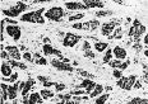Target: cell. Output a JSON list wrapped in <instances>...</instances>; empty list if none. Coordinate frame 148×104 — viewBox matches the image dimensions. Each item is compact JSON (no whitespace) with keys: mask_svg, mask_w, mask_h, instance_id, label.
<instances>
[{"mask_svg":"<svg viewBox=\"0 0 148 104\" xmlns=\"http://www.w3.org/2000/svg\"><path fill=\"white\" fill-rule=\"evenodd\" d=\"M119 24H120V19H114L107 23H103L102 27H101V34L105 36V37H109V36L112 34V32L116 29V27H119Z\"/></svg>","mask_w":148,"mask_h":104,"instance_id":"7","label":"cell"},{"mask_svg":"<svg viewBox=\"0 0 148 104\" xmlns=\"http://www.w3.org/2000/svg\"><path fill=\"white\" fill-rule=\"evenodd\" d=\"M105 90H106V91H111V90H112V88H111V86H105Z\"/></svg>","mask_w":148,"mask_h":104,"instance_id":"54","label":"cell"},{"mask_svg":"<svg viewBox=\"0 0 148 104\" xmlns=\"http://www.w3.org/2000/svg\"><path fill=\"white\" fill-rule=\"evenodd\" d=\"M66 88L65 84H63V82H56V85H55V90L58 91V93H60V91H63L64 89Z\"/></svg>","mask_w":148,"mask_h":104,"instance_id":"38","label":"cell"},{"mask_svg":"<svg viewBox=\"0 0 148 104\" xmlns=\"http://www.w3.org/2000/svg\"><path fill=\"white\" fill-rule=\"evenodd\" d=\"M109 65L112 67V69H118V70H124L126 69L129 65H130V60L128 59V61H120V60H111L109 62Z\"/></svg>","mask_w":148,"mask_h":104,"instance_id":"13","label":"cell"},{"mask_svg":"<svg viewBox=\"0 0 148 104\" xmlns=\"http://www.w3.org/2000/svg\"><path fill=\"white\" fill-rule=\"evenodd\" d=\"M112 53H114V56L116 57V60H124L126 59V50L125 48H123V47H119V46H116L115 48L112 50Z\"/></svg>","mask_w":148,"mask_h":104,"instance_id":"16","label":"cell"},{"mask_svg":"<svg viewBox=\"0 0 148 104\" xmlns=\"http://www.w3.org/2000/svg\"><path fill=\"white\" fill-rule=\"evenodd\" d=\"M51 65L54 66L55 69L60 70V71H68V72H73V71H74V66H73V65L64 62V61H61V60L54 59V60L51 61Z\"/></svg>","mask_w":148,"mask_h":104,"instance_id":"8","label":"cell"},{"mask_svg":"<svg viewBox=\"0 0 148 104\" xmlns=\"http://www.w3.org/2000/svg\"><path fill=\"white\" fill-rule=\"evenodd\" d=\"M5 51H7L8 53H9V56H10L12 60L19 61V60L23 57L22 55L19 53V48L15 47V46H7V47H5Z\"/></svg>","mask_w":148,"mask_h":104,"instance_id":"11","label":"cell"},{"mask_svg":"<svg viewBox=\"0 0 148 104\" xmlns=\"http://www.w3.org/2000/svg\"><path fill=\"white\" fill-rule=\"evenodd\" d=\"M8 86L5 82H1V104H5V100L9 99L8 95Z\"/></svg>","mask_w":148,"mask_h":104,"instance_id":"20","label":"cell"},{"mask_svg":"<svg viewBox=\"0 0 148 104\" xmlns=\"http://www.w3.org/2000/svg\"><path fill=\"white\" fill-rule=\"evenodd\" d=\"M35 55V62H36V65H46L47 63V61H46L45 57H42L40 53H33Z\"/></svg>","mask_w":148,"mask_h":104,"instance_id":"25","label":"cell"},{"mask_svg":"<svg viewBox=\"0 0 148 104\" xmlns=\"http://www.w3.org/2000/svg\"><path fill=\"white\" fill-rule=\"evenodd\" d=\"M44 8H40L38 10L31 11V13H24L21 15V20L22 22H28V23H37V24H44L45 18H44Z\"/></svg>","mask_w":148,"mask_h":104,"instance_id":"2","label":"cell"},{"mask_svg":"<svg viewBox=\"0 0 148 104\" xmlns=\"http://www.w3.org/2000/svg\"><path fill=\"white\" fill-rule=\"evenodd\" d=\"M133 47H134V50H137V51H140L142 46H140L139 43H138V45H134V46H133Z\"/></svg>","mask_w":148,"mask_h":104,"instance_id":"51","label":"cell"},{"mask_svg":"<svg viewBox=\"0 0 148 104\" xmlns=\"http://www.w3.org/2000/svg\"><path fill=\"white\" fill-rule=\"evenodd\" d=\"M17 79H18V72H13L12 76H9V78H4L3 76V82H15Z\"/></svg>","mask_w":148,"mask_h":104,"instance_id":"32","label":"cell"},{"mask_svg":"<svg viewBox=\"0 0 148 104\" xmlns=\"http://www.w3.org/2000/svg\"><path fill=\"white\" fill-rule=\"evenodd\" d=\"M46 18L47 19L52 20V22H61L63 20V18L66 15L65 10H64V8L61 7H52L50 8L45 13Z\"/></svg>","mask_w":148,"mask_h":104,"instance_id":"4","label":"cell"},{"mask_svg":"<svg viewBox=\"0 0 148 104\" xmlns=\"http://www.w3.org/2000/svg\"><path fill=\"white\" fill-rule=\"evenodd\" d=\"M143 43H144V46H146V47H147V50H148V33H146V36H144Z\"/></svg>","mask_w":148,"mask_h":104,"instance_id":"47","label":"cell"},{"mask_svg":"<svg viewBox=\"0 0 148 104\" xmlns=\"http://www.w3.org/2000/svg\"><path fill=\"white\" fill-rule=\"evenodd\" d=\"M79 41H81V36L74 34V33H66L65 37H64L63 45L65 47H74Z\"/></svg>","mask_w":148,"mask_h":104,"instance_id":"9","label":"cell"},{"mask_svg":"<svg viewBox=\"0 0 148 104\" xmlns=\"http://www.w3.org/2000/svg\"><path fill=\"white\" fill-rule=\"evenodd\" d=\"M109 97H110V94H102V95L97 97L96 103H95V104H105L107 102V99H109Z\"/></svg>","mask_w":148,"mask_h":104,"instance_id":"31","label":"cell"},{"mask_svg":"<svg viewBox=\"0 0 148 104\" xmlns=\"http://www.w3.org/2000/svg\"><path fill=\"white\" fill-rule=\"evenodd\" d=\"M37 80L41 81V82H42V85H44L45 88H50V86H55V85H56V82L50 81L47 78H45V76H42V75L37 76Z\"/></svg>","mask_w":148,"mask_h":104,"instance_id":"19","label":"cell"},{"mask_svg":"<svg viewBox=\"0 0 148 104\" xmlns=\"http://www.w3.org/2000/svg\"><path fill=\"white\" fill-rule=\"evenodd\" d=\"M64 5L69 10H87V7L82 1H66Z\"/></svg>","mask_w":148,"mask_h":104,"instance_id":"12","label":"cell"},{"mask_svg":"<svg viewBox=\"0 0 148 104\" xmlns=\"http://www.w3.org/2000/svg\"><path fill=\"white\" fill-rule=\"evenodd\" d=\"M92 82H93V81L89 80V79H84V80H82L81 84H78V88H84V89H87Z\"/></svg>","mask_w":148,"mask_h":104,"instance_id":"35","label":"cell"},{"mask_svg":"<svg viewBox=\"0 0 148 104\" xmlns=\"http://www.w3.org/2000/svg\"><path fill=\"white\" fill-rule=\"evenodd\" d=\"M24 86H26V81H19V90H21V93H22V90L24 89Z\"/></svg>","mask_w":148,"mask_h":104,"instance_id":"49","label":"cell"},{"mask_svg":"<svg viewBox=\"0 0 148 104\" xmlns=\"http://www.w3.org/2000/svg\"><path fill=\"white\" fill-rule=\"evenodd\" d=\"M7 62L12 67H19L21 70H27V65L26 63H22V62H19V61H17V60H9L7 61Z\"/></svg>","mask_w":148,"mask_h":104,"instance_id":"21","label":"cell"},{"mask_svg":"<svg viewBox=\"0 0 148 104\" xmlns=\"http://www.w3.org/2000/svg\"><path fill=\"white\" fill-rule=\"evenodd\" d=\"M107 45L109 43H105V42H96V43L93 45V47L97 52H103L107 48Z\"/></svg>","mask_w":148,"mask_h":104,"instance_id":"24","label":"cell"},{"mask_svg":"<svg viewBox=\"0 0 148 104\" xmlns=\"http://www.w3.org/2000/svg\"><path fill=\"white\" fill-rule=\"evenodd\" d=\"M84 52V57H88V59H95V57H96V53H93V52H92L91 50H87V51H83Z\"/></svg>","mask_w":148,"mask_h":104,"instance_id":"39","label":"cell"},{"mask_svg":"<svg viewBox=\"0 0 148 104\" xmlns=\"http://www.w3.org/2000/svg\"><path fill=\"white\" fill-rule=\"evenodd\" d=\"M4 24H5V20L3 19L0 22V41H4Z\"/></svg>","mask_w":148,"mask_h":104,"instance_id":"36","label":"cell"},{"mask_svg":"<svg viewBox=\"0 0 148 104\" xmlns=\"http://www.w3.org/2000/svg\"><path fill=\"white\" fill-rule=\"evenodd\" d=\"M87 91L86 90H82V89H78V90H73V91H70V94L72 95H75V97H79L81 94H86Z\"/></svg>","mask_w":148,"mask_h":104,"instance_id":"41","label":"cell"},{"mask_svg":"<svg viewBox=\"0 0 148 104\" xmlns=\"http://www.w3.org/2000/svg\"><path fill=\"white\" fill-rule=\"evenodd\" d=\"M44 43L45 45H51L50 43V38H44Z\"/></svg>","mask_w":148,"mask_h":104,"instance_id":"52","label":"cell"},{"mask_svg":"<svg viewBox=\"0 0 148 104\" xmlns=\"http://www.w3.org/2000/svg\"><path fill=\"white\" fill-rule=\"evenodd\" d=\"M128 104H148V99H143V98H133L128 102Z\"/></svg>","mask_w":148,"mask_h":104,"instance_id":"26","label":"cell"},{"mask_svg":"<svg viewBox=\"0 0 148 104\" xmlns=\"http://www.w3.org/2000/svg\"><path fill=\"white\" fill-rule=\"evenodd\" d=\"M123 37V29H121V27H118L115 30L112 32V34L109 36V39H120Z\"/></svg>","mask_w":148,"mask_h":104,"instance_id":"23","label":"cell"},{"mask_svg":"<svg viewBox=\"0 0 148 104\" xmlns=\"http://www.w3.org/2000/svg\"><path fill=\"white\" fill-rule=\"evenodd\" d=\"M27 9H28V5L27 4H24L23 1H17L15 5H13V7H10L8 9H3L1 13L8 18H17L21 13L26 11Z\"/></svg>","mask_w":148,"mask_h":104,"instance_id":"3","label":"cell"},{"mask_svg":"<svg viewBox=\"0 0 148 104\" xmlns=\"http://www.w3.org/2000/svg\"><path fill=\"white\" fill-rule=\"evenodd\" d=\"M1 59L3 60H7V61L10 60V56H9V53L5 50H1Z\"/></svg>","mask_w":148,"mask_h":104,"instance_id":"45","label":"cell"},{"mask_svg":"<svg viewBox=\"0 0 148 104\" xmlns=\"http://www.w3.org/2000/svg\"><path fill=\"white\" fill-rule=\"evenodd\" d=\"M7 33L14 39V41H19V38H21V28L17 26V24H15V26H10V24H9V26L7 27Z\"/></svg>","mask_w":148,"mask_h":104,"instance_id":"10","label":"cell"},{"mask_svg":"<svg viewBox=\"0 0 148 104\" xmlns=\"http://www.w3.org/2000/svg\"><path fill=\"white\" fill-rule=\"evenodd\" d=\"M81 102H77V100H60L58 104H79Z\"/></svg>","mask_w":148,"mask_h":104,"instance_id":"44","label":"cell"},{"mask_svg":"<svg viewBox=\"0 0 148 104\" xmlns=\"http://www.w3.org/2000/svg\"><path fill=\"white\" fill-rule=\"evenodd\" d=\"M35 84H36V81H35V80H33V79H32V78H29V79H28V80H27V81H26V86H24V89L22 90V95H23V97H27V95H28L29 90H31V89H32V88H33V86H35Z\"/></svg>","mask_w":148,"mask_h":104,"instance_id":"17","label":"cell"},{"mask_svg":"<svg viewBox=\"0 0 148 104\" xmlns=\"http://www.w3.org/2000/svg\"><path fill=\"white\" fill-rule=\"evenodd\" d=\"M143 33H146V27L140 23V20L138 19V18H135V19L133 20V24H132L130 29H129V32H128V36L130 37L129 43H132L133 41L135 42V43H139L140 37H142Z\"/></svg>","mask_w":148,"mask_h":104,"instance_id":"1","label":"cell"},{"mask_svg":"<svg viewBox=\"0 0 148 104\" xmlns=\"http://www.w3.org/2000/svg\"><path fill=\"white\" fill-rule=\"evenodd\" d=\"M12 74H13L12 66L9 65L8 62H3L1 63V75L4 76V78H9V76H12Z\"/></svg>","mask_w":148,"mask_h":104,"instance_id":"18","label":"cell"},{"mask_svg":"<svg viewBox=\"0 0 148 104\" xmlns=\"http://www.w3.org/2000/svg\"><path fill=\"white\" fill-rule=\"evenodd\" d=\"M77 72H78L79 75H82L83 78H86V79H93L95 78V75H92V74H89L88 71H86V70H82V69H77Z\"/></svg>","mask_w":148,"mask_h":104,"instance_id":"30","label":"cell"},{"mask_svg":"<svg viewBox=\"0 0 148 104\" xmlns=\"http://www.w3.org/2000/svg\"><path fill=\"white\" fill-rule=\"evenodd\" d=\"M19 50H22V51H24V50H26V46H21V47H19Z\"/></svg>","mask_w":148,"mask_h":104,"instance_id":"55","label":"cell"},{"mask_svg":"<svg viewBox=\"0 0 148 104\" xmlns=\"http://www.w3.org/2000/svg\"><path fill=\"white\" fill-rule=\"evenodd\" d=\"M112 50H109L107 48V52L105 53V56H103V63H109L110 61H111V57H112Z\"/></svg>","mask_w":148,"mask_h":104,"instance_id":"33","label":"cell"},{"mask_svg":"<svg viewBox=\"0 0 148 104\" xmlns=\"http://www.w3.org/2000/svg\"><path fill=\"white\" fill-rule=\"evenodd\" d=\"M114 3H118V4H125V1H123V0H114Z\"/></svg>","mask_w":148,"mask_h":104,"instance_id":"53","label":"cell"},{"mask_svg":"<svg viewBox=\"0 0 148 104\" xmlns=\"http://www.w3.org/2000/svg\"><path fill=\"white\" fill-rule=\"evenodd\" d=\"M72 94H58V98H59L60 100H72Z\"/></svg>","mask_w":148,"mask_h":104,"instance_id":"37","label":"cell"},{"mask_svg":"<svg viewBox=\"0 0 148 104\" xmlns=\"http://www.w3.org/2000/svg\"><path fill=\"white\" fill-rule=\"evenodd\" d=\"M82 3L87 7V9H89V8H103L105 7V1H102V0H83Z\"/></svg>","mask_w":148,"mask_h":104,"instance_id":"14","label":"cell"},{"mask_svg":"<svg viewBox=\"0 0 148 104\" xmlns=\"http://www.w3.org/2000/svg\"><path fill=\"white\" fill-rule=\"evenodd\" d=\"M72 27L74 29H83V30H89V32H95L100 27V22L97 19H92L84 23H74Z\"/></svg>","mask_w":148,"mask_h":104,"instance_id":"5","label":"cell"},{"mask_svg":"<svg viewBox=\"0 0 148 104\" xmlns=\"http://www.w3.org/2000/svg\"><path fill=\"white\" fill-rule=\"evenodd\" d=\"M5 104H7V103H5Z\"/></svg>","mask_w":148,"mask_h":104,"instance_id":"58","label":"cell"},{"mask_svg":"<svg viewBox=\"0 0 148 104\" xmlns=\"http://www.w3.org/2000/svg\"><path fill=\"white\" fill-rule=\"evenodd\" d=\"M83 18H84V14H83V13H78V14L70 15V17H69V20H70V22H75V20L83 19Z\"/></svg>","mask_w":148,"mask_h":104,"instance_id":"34","label":"cell"},{"mask_svg":"<svg viewBox=\"0 0 148 104\" xmlns=\"http://www.w3.org/2000/svg\"><path fill=\"white\" fill-rule=\"evenodd\" d=\"M18 90H19V81L15 82L14 85H9V86H8V95H9V99L15 100Z\"/></svg>","mask_w":148,"mask_h":104,"instance_id":"15","label":"cell"},{"mask_svg":"<svg viewBox=\"0 0 148 104\" xmlns=\"http://www.w3.org/2000/svg\"><path fill=\"white\" fill-rule=\"evenodd\" d=\"M143 70H144L143 79H144V81H146V82H148V66L147 65H143Z\"/></svg>","mask_w":148,"mask_h":104,"instance_id":"43","label":"cell"},{"mask_svg":"<svg viewBox=\"0 0 148 104\" xmlns=\"http://www.w3.org/2000/svg\"><path fill=\"white\" fill-rule=\"evenodd\" d=\"M105 88L102 86L101 84H97L96 85V88L93 89V91H92L91 94H89V98H96V97H100V94H102V91H103Z\"/></svg>","mask_w":148,"mask_h":104,"instance_id":"22","label":"cell"},{"mask_svg":"<svg viewBox=\"0 0 148 104\" xmlns=\"http://www.w3.org/2000/svg\"><path fill=\"white\" fill-rule=\"evenodd\" d=\"M23 56V59L26 60V61H28V62H33V59H32V55L29 53V52H26V53H23L22 55Z\"/></svg>","mask_w":148,"mask_h":104,"instance_id":"42","label":"cell"},{"mask_svg":"<svg viewBox=\"0 0 148 104\" xmlns=\"http://www.w3.org/2000/svg\"><path fill=\"white\" fill-rule=\"evenodd\" d=\"M5 23H10V26H15V23H17V22H15V20H12V19H9V18H5Z\"/></svg>","mask_w":148,"mask_h":104,"instance_id":"48","label":"cell"},{"mask_svg":"<svg viewBox=\"0 0 148 104\" xmlns=\"http://www.w3.org/2000/svg\"><path fill=\"white\" fill-rule=\"evenodd\" d=\"M112 76H114V78H115V79H118V80H119V79H120V78H123V74H121V70H118V69H114Z\"/></svg>","mask_w":148,"mask_h":104,"instance_id":"40","label":"cell"},{"mask_svg":"<svg viewBox=\"0 0 148 104\" xmlns=\"http://www.w3.org/2000/svg\"><path fill=\"white\" fill-rule=\"evenodd\" d=\"M144 55H146V57L148 59V50H146V51H144Z\"/></svg>","mask_w":148,"mask_h":104,"instance_id":"56","label":"cell"},{"mask_svg":"<svg viewBox=\"0 0 148 104\" xmlns=\"http://www.w3.org/2000/svg\"><path fill=\"white\" fill-rule=\"evenodd\" d=\"M7 104H8V103H7ZM13 104H17V103H13Z\"/></svg>","mask_w":148,"mask_h":104,"instance_id":"57","label":"cell"},{"mask_svg":"<svg viewBox=\"0 0 148 104\" xmlns=\"http://www.w3.org/2000/svg\"><path fill=\"white\" fill-rule=\"evenodd\" d=\"M135 81H137V76L135 75H129V76H123L118 80V86L124 90H130L133 89Z\"/></svg>","mask_w":148,"mask_h":104,"instance_id":"6","label":"cell"},{"mask_svg":"<svg viewBox=\"0 0 148 104\" xmlns=\"http://www.w3.org/2000/svg\"><path fill=\"white\" fill-rule=\"evenodd\" d=\"M133 88H135V89H140V88H142V84L137 80V81H135V84H134V86H133Z\"/></svg>","mask_w":148,"mask_h":104,"instance_id":"50","label":"cell"},{"mask_svg":"<svg viewBox=\"0 0 148 104\" xmlns=\"http://www.w3.org/2000/svg\"><path fill=\"white\" fill-rule=\"evenodd\" d=\"M42 50H44V53L46 55V56H47V55H54L55 53V48L52 47L51 45H44Z\"/></svg>","mask_w":148,"mask_h":104,"instance_id":"28","label":"cell"},{"mask_svg":"<svg viewBox=\"0 0 148 104\" xmlns=\"http://www.w3.org/2000/svg\"><path fill=\"white\" fill-rule=\"evenodd\" d=\"M40 94H41V97L44 98V99H50V98H52L55 95L54 93H52V91H50V90H47L45 88V89H42L41 91H40Z\"/></svg>","mask_w":148,"mask_h":104,"instance_id":"27","label":"cell"},{"mask_svg":"<svg viewBox=\"0 0 148 104\" xmlns=\"http://www.w3.org/2000/svg\"><path fill=\"white\" fill-rule=\"evenodd\" d=\"M82 48H83V51H87V50H91V43H89L88 41H86L84 43H83L82 46Z\"/></svg>","mask_w":148,"mask_h":104,"instance_id":"46","label":"cell"},{"mask_svg":"<svg viewBox=\"0 0 148 104\" xmlns=\"http://www.w3.org/2000/svg\"><path fill=\"white\" fill-rule=\"evenodd\" d=\"M112 10H98L96 13V17L97 18H105V17H110L112 15Z\"/></svg>","mask_w":148,"mask_h":104,"instance_id":"29","label":"cell"}]
</instances>
